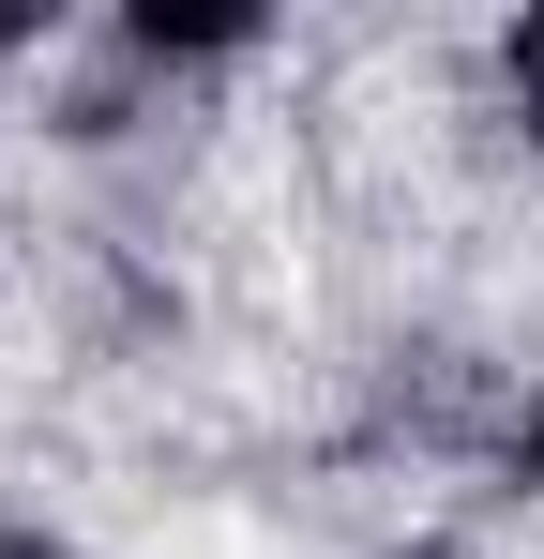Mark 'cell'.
Masks as SVG:
<instances>
[{
  "label": "cell",
  "instance_id": "cell-1",
  "mask_svg": "<svg viewBox=\"0 0 544 559\" xmlns=\"http://www.w3.org/2000/svg\"><path fill=\"white\" fill-rule=\"evenodd\" d=\"M121 46H137V61H243V46H258V15H243V0H197V15H167V0H152Z\"/></svg>",
  "mask_w": 544,
  "mask_h": 559
},
{
  "label": "cell",
  "instance_id": "cell-2",
  "mask_svg": "<svg viewBox=\"0 0 544 559\" xmlns=\"http://www.w3.org/2000/svg\"><path fill=\"white\" fill-rule=\"evenodd\" d=\"M499 76H515V106H530V136H544V15L499 31Z\"/></svg>",
  "mask_w": 544,
  "mask_h": 559
},
{
  "label": "cell",
  "instance_id": "cell-3",
  "mask_svg": "<svg viewBox=\"0 0 544 559\" xmlns=\"http://www.w3.org/2000/svg\"><path fill=\"white\" fill-rule=\"evenodd\" d=\"M31 31H46V15H15V0H0V61H15V46H31Z\"/></svg>",
  "mask_w": 544,
  "mask_h": 559
},
{
  "label": "cell",
  "instance_id": "cell-4",
  "mask_svg": "<svg viewBox=\"0 0 544 559\" xmlns=\"http://www.w3.org/2000/svg\"><path fill=\"white\" fill-rule=\"evenodd\" d=\"M530 468H544V408H530Z\"/></svg>",
  "mask_w": 544,
  "mask_h": 559
}]
</instances>
